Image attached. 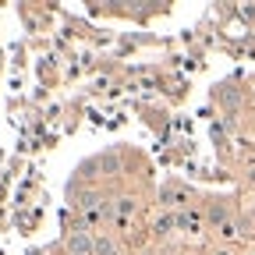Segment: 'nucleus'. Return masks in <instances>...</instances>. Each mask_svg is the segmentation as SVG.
<instances>
[{
  "label": "nucleus",
  "instance_id": "obj_3",
  "mask_svg": "<svg viewBox=\"0 0 255 255\" xmlns=\"http://www.w3.org/2000/svg\"><path fill=\"white\" fill-rule=\"evenodd\" d=\"M177 199H181V188H177V184H163V188H159V202L174 206Z\"/></svg>",
  "mask_w": 255,
  "mask_h": 255
},
{
  "label": "nucleus",
  "instance_id": "obj_4",
  "mask_svg": "<svg viewBox=\"0 0 255 255\" xmlns=\"http://www.w3.org/2000/svg\"><path fill=\"white\" fill-rule=\"evenodd\" d=\"M174 227H177V216H170V213H163L156 220V234H170Z\"/></svg>",
  "mask_w": 255,
  "mask_h": 255
},
{
  "label": "nucleus",
  "instance_id": "obj_5",
  "mask_svg": "<svg viewBox=\"0 0 255 255\" xmlns=\"http://www.w3.org/2000/svg\"><path fill=\"white\" fill-rule=\"evenodd\" d=\"M96 255H121L110 238H96Z\"/></svg>",
  "mask_w": 255,
  "mask_h": 255
},
{
  "label": "nucleus",
  "instance_id": "obj_7",
  "mask_svg": "<svg viewBox=\"0 0 255 255\" xmlns=\"http://www.w3.org/2000/svg\"><path fill=\"white\" fill-rule=\"evenodd\" d=\"M209 255H231V252H227V248H216V252H209Z\"/></svg>",
  "mask_w": 255,
  "mask_h": 255
},
{
  "label": "nucleus",
  "instance_id": "obj_1",
  "mask_svg": "<svg viewBox=\"0 0 255 255\" xmlns=\"http://www.w3.org/2000/svg\"><path fill=\"white\" fill-rule=\"evenodd\" d=\"M68 255H96V241L85 231H75L68 234Z\"/></svg>",
  "mask_w": 255,
  "mask_h": 255
},
{
  "label": "nucleus",
  "instance_id": "obj_6",
  "mask_svg": "<svg viewBox=\"0 0 255 255\" xmlns=\"http://www.w3.org/2000/svg\"><path fill=\"white\" fill-rule=\"evenodd\" d=\"M121 216H128V213H131V199H117V206H114Z\"/></svg>",
  "mask_w": 255,
  "mask_h": 255
},
{
  "label": "nucleus",
  "instance_id": "obj_2",
  "mask_svg": "<svg viewBox=\"0 0 255 255\" xmlns=\"http://www.w3.org/2000/svg\"><path fill=\"white\" fill-rule=\"evenodd\" d=\"M92 163L100 167L103 174H110V177H114V174H121V152H117V149H110L107 156H96Z\"/></svg>",
  "mask_w": 255,
  "mask_h": 255
}]
</instances>
